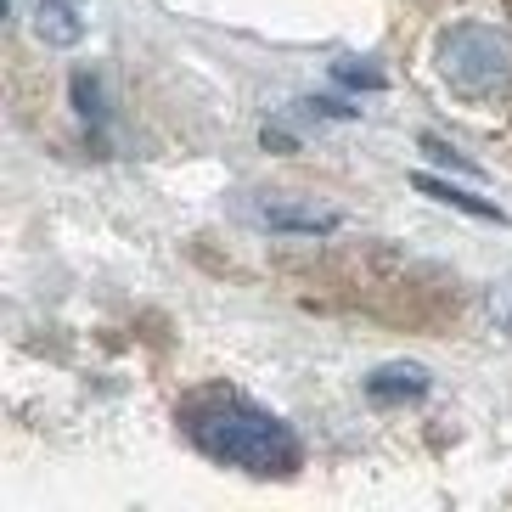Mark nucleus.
Returning a JSON list of instances; mask_svg holds the SVG:
<instances>
[{
    "label": "nucleus",
    "instance_id": "f257e3e1",
    "mask_svg": "<svg viewBox=\"0 0 512 512\" xmlns=\"http://www.w3.org/2000/svg\"><path fill=\"white\" fill-rule=\"evenodd\" d=\"M186 434L203 456L242 473H287L299 467V439L287 434V422H276L271 411H259L242 394H197L186 406Z\"/></svg>",
    "mask_w": 512,
    "mask_h": 512
},
{
    "label": "nucleus",
    "instance_id": "f03ea898",
    "mask_svg": "<svg viewBox=\"0 0 512 512\" xmlns=\"http://www.w3.org/2000/svg\"><path fill=\"white\" fill-rule=\"evenodd\" d=\"M439 79L467 102H496L512 91V40L490 23H462L439 34Z\"/></svg>",
    "mask_w": 512,
    "mask_h": 512
},
{
    "label": "nucleus",
    "instance_id": "7ed1b4c3",
    "mask_svg": "<svg viewBox=\"0 0 512 512\" xmlns=\"http://www.w3.org/2000/svg\"><path fill=\"white\" fill-rule=\"evenodd\" d=\"M366 389H372L377 400H389V394H417L422 389V372H417V366H389V372H377Z\"/></svg>",
    "mask_w": 512,
    "mask_h": 512
},
{
    "label": "nucleus",
    "instance_id": "20e7f679",
    "mask_svg": "<svg viewBox=\"0 0 512 512\" xmlns=\"http://www.w3.org/2000/svg\"><path fill=\"white\" fill-rule=\"evenodd\" d=\"M490 321L512 338V282H501L496 293H490Z\"/></svg>",
    "mask_w": 512,
    "mask_h": 512
}]
</instances>
